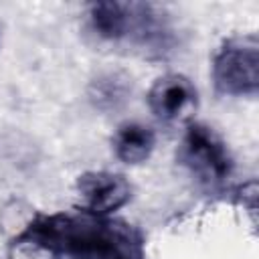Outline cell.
I'll use <instances>...</instances> for the list:
<instances>
[{"label":"cell","instance_id":"6da1fadb","mask_svg":"<svg viewBox=\"0 0 259 259\" xmlns=\"http://www.w3.org/2000/svg\"><path fill=\"white\" fill-rule=\"evenodd\" d=\"M57 259H144V235L130 223L89 210L34 214L12 239Z\"/></svg>","mask_w":259,"mask_h":259},{"label":"cell","instance_id":"7a4b0ae2","mask_svg":"<svg viewBox=\"0 0 259 259\" xmlns=\"http://www.w3.org/2000/svg\"><path fill=\"white\" fill-rule=\"evenodd\" d=\"M178 162L204 186L219 188L233 172V158L223 138L200 121H188L180 146Z\"/></svg>","mask_w":259,"mask_h":259},{"label":"cell","instance_id":"3957f363","mask_svg":"<svg viewBox=\"0 0 259 259\" xmlns=\"http://www.w3.org/2000/svg\"><path fill=\"white\" fill-rule=\"evenodd\" d=\"M212 83L223 95H255L259 89V40L255 34L229 36L212 57Z\"/></svg>","mask_w":259,"mask_h":259},{"label":"cell","instance_id":"277c9868","mask_svg":"<svg viewBox=\"0 0 259 259\" xmlns=\"http://www.w3.org/2000/svg\"><path fill=\"white\" fill-rule=\"evenodd\" d=\"M196 105V87L180 73H166L158 77L148 91V107L164 123L188 121Z\"/></svg>","mask_w":259,"mask_h":259},{"label":"cell","instance_id":"5b68a950","mask_svg":"<svg viewBox=\"0 0 259 259\" xmlns=\"http://www.w3.org/2000/svg\"><path fill=\"white\" fill-rule=\"evenodd\" d=\"M77 192L83 210L109 217L130 200L132 184L123 174L109 170H91L83 172L77 178Z\"/></svg>","mask_w":259,"mask_h":259},{"label":"cell","instance_id":"8992f818","mask_svg":"<svg viewBox=\"0 0 259 259\" xmlns=\"http://www.w3.org/2000/svg\"><path fill=\"white\" fill-rule=\"evenodd\" d=\"M127 40L150 57H164L176 45L168 14L154 4H132V26Z\"/></svg>","mask_w":259,"mask_h":259},{"label":"cell","instance_id":"52a82bcc","mask_svg":"<svg viewBox=\"0 0 259 259\" xmlns=\"http://www.w3.org/2000/svg\"><path fill=\"white\" fill-rule=\"evenodd\" d=\"M134 93V79L123 69H103L91 77L87 85L89 103L103 113L123 109Z\"/></svg>","mask_w":259,"mask_h":259},{"label":"cell","instance_id":"ba28073f","mask_svg":"<svg viewBox=\"0 0 259 259\" xmlns=\"http://www.w3.org/2000/svg\"><path fill=\"white\" fill-rule=\"evenodd\" d=\"M91 30L109 42L125 40L132 26V4L123 2H93L87 6Z\"/></svg>","mask_w":259,"mask_h":259},{"label":"cell","instance_id":"9c48e42d","mask_svg":"<svg viewBox=\"0 0 259 259\" xmlns=\"http://www.w3.org/2000/svg\"><path fill=\"white\" fill-rule=\"evenodd\" d=\"M156 146V136L154 130L140 123V121H123L117 125L113 138H111V148L117 160L123 164H140L146 162Z\"/></svg>","mask_w":259,"mask_h":259},{"label":"cell","instance_id":"30bf717a","mask_svg":"<svg viewBox=\"0 0 259 259\" xmlns=\"http://www.w3.org/2000/svg\"><path fill=\"white\" fill-rule=\"evenodd\" d=\"M237 200L243 204V210L249 212L251 223L255 225V217H257V182L255 180H249L243 186H239Z\"/></svg>","mask_w":259,"mask_h":259}]
</instances>
